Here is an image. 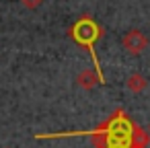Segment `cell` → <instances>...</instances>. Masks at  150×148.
Instances as JSON below:
<instances>
[{
  "instance_id": "6da1fadb",
  "label": "cell",
  "mask_w": 150,
  "mask_h": 148,
  "mask_svg": "<svg viewBox=\"0 0 150 148\" xmlns=\"http://www.w3.org/2000/svg\"><path fill=\"white\" fill-rule=\"evenodd\" d=\"M70 37H72L78 45H82V47H86V50L91 52L93 62H95V68H97V74H99L101 82H105L103 72H101V68H99V58H97V52H95V41L101 37V27H99L93 19L84 17V19H80V21H78V23L70 29Z\"/></svg>"
},
{
  "instance_id": "7a4b0ae2",
  "label": "cell",
  "mask_w": 150,
  "mask_h": 148,
  "mask_svg": "<svg viewBox=\"0 0 150 148\" xmlns=\"http://www.w3.org/2000/svg\"><path fill=\"white\" fill-rule=\"evenodd\" d=\"M121 45H123V50H125L127 54L138 56L142 50H146L148 39H146V35H144V33H140V31H136V29H134V31H127V33L123 35Z\"/></svg>"
},
{
  "instance_id": "3957f363",
  "label": "cell",
  "mask_w": 150,
  "mask_h": 148,
  "mask_svg": "<svg viewBox=\"0 0 150 148\" xmlns=\"http://www.w3.org/2000/svg\"><path fill=\"white\" fill-rule=\"evenodd\" d=\"M129 142H132V146H134V148H146V146H148V142H150V136H148L142 127H136V125H134Z\"/></svg>"
},
{
  "instance_id": "277c9868",
  "label": "cell",
  "mask_w": 150,
  "mask_h": 148,
  "mask_svg": "<svg viewBox=\"0 0 150 148\" xmlns=\"http://www.w3.org/2000/svg\"><path fill=\"white\" fill-rule=\"evenodd\" d=\"M76 82H78V86H82V89H93L97 82H101V78H99L95 72H91V70H84V72H80V74H78Z\"/></svg>"
},
{
  "instance_id": "5b68a950",
  "label": "cell",
  "mask_w": 150,
  "mask_h": 148,
  "mask_svg": "<svg viewBox=\"0 0 150 148\" xmlns=\"http://www.w3.org/2000/svg\"><path fill=\"white\" fill-rule=\"evenodd\" d=\"M146 78L142 76V74H132V76H127V80H125V86L129 89V91H134V93H142L144 89H146Z\"/></svg>"
},
{
  "instance_id": "8992f818",
  "label": "cell",
  "mask_w": 150,
  "mask_h": 148,
  "mask_svg": "<svg viewBox=\"0 0 150 148\" xmlns=\"http://www.w3.org/2000/svg\"><path fill=\"white\" fill-rule=\"evenodd\" d=\"M21 2H23L27 8H37V6L43 2V0H21Z\"/></svg>"
},
{
  "instance_id": "52a82bcc",
  "label": "cell",
  "mask_w": 150,
  "mask_h": 148,
  "mask_svg": "<svg viewBox=\"0 0 150 148\" xmlns=\"http://www.w3.org/2000/svg\"><path fill=\"white\" fill-rule=\"evenodd\" d=\"M148 132H150V127H148Z\"/></svg>"
}]
</instances>
